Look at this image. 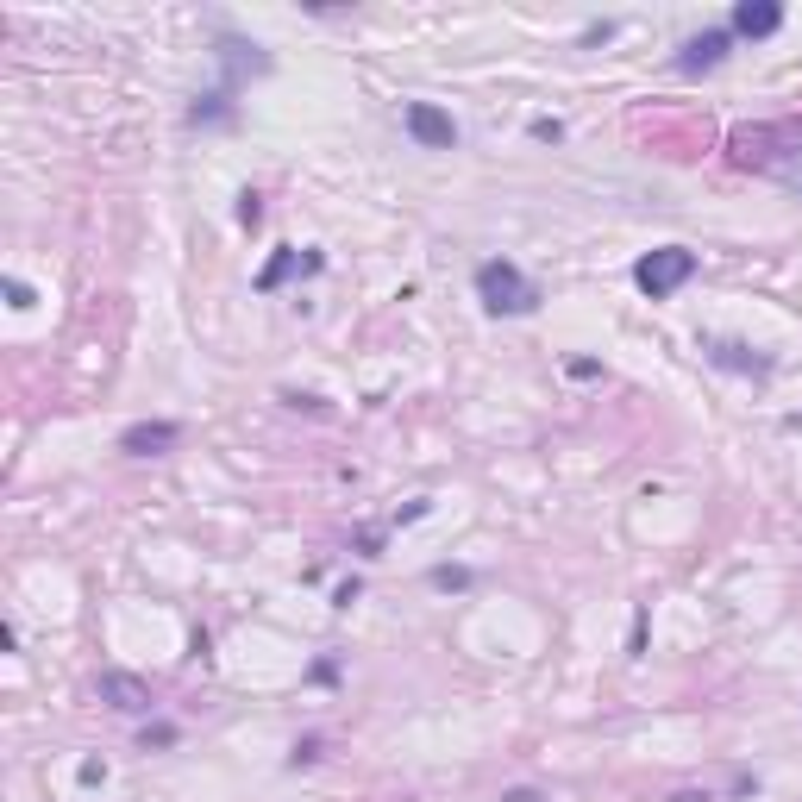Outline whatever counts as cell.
<instances>
[{
    "mask_svg": "<svg viewBox=\"0 0 802 802\" xmlns=\"http://www.w3.org/2000/svg\"><path fill=\"white\" fill-rule=\"evenodd\" d=\"M727 157L740 170L765 176L777 188L802 195V120H759V126H734L727 132Z\"/></svg>",
    "mask_w": 802,
    "mask_h": 802,
    "instance_id": "obj_1",
    "label": "cell"
},
{
    "mask_svg": "<svg viewBox=\"0 0 802 802\" xmlns=\"http://www.w3.org/2000/svg\"><path fill=\"white\" fill-rule=\"evenodd\" d=\"M477 301H483V314H495V320H521V314H533L546 295H539V282H533L521 264L489 257V264H477Z\"/></svg>",
    "mask_w": 802,
    "mask_h": 802,
    "instance_id": "obj_2",
    "label": "cell"
},
{
    "mask_svg": "<svg viewBox=\"0 0 802 802\" xmlns=\"http://www.w3.org/2000/svg\"><path fill=\"white\" fill-rule=\"evenodd\" d=\"M696 270H702V257L690 245H658V251H646L640 264H633V289L652 295V301H671Z\"/></svg>",
    "mask_w": 802,
    "mask_h": 802,
    "instance_id": "obj_3",
    "label": "cell"
},
{
    "mask_svg": "<svg viewBox=\"0 0 802 802\" xmlns=\"http://www.w3.org/2000/svg\"><path fill=\"white\" fill-rule=\"evenodd\" d=\"M401 126H408V138L420 151H458V120L433 101H408L401 107Z\"/></svg>",
    "mask_w": 802,
    "mask_h": 802,
    "instance_id": "obj_4",
    "label": "cell"
},
{
    "mask_svg": "<svg viewBox=\"0 0 802 802\" xmlns=\"http://www.w3.org/2000/svg\"><path fill=\"white\" fill-rule=\"evenodd\" d=\"M727 51H734V32H727V26H709V32H696V38L677 44L671 69H677V76H709V69L727 63Z\"/></svg>",
    "mask_w": 802,
    "mask_h": 802,
    "instance_id": "obj_5",
    "label": "cell"
},
{
    "mask_svg": "<svg viewBox=\"0 0 802 802\" xmlns=\"http://www.w3.org/2000/svg\"><path fill=\"white\" fill-rule=\"evenodd\" d=\"M94 696H101L107 709H120V715H151L157 709L151 683L132 677V671H101V677H94Z\"/></svg>",
    "mask_w": 802,
    "mask_h": 802,
    "instance_id": "obj_6",
    "label": "cell"
},
{
    "mask_svg": "<svg viewBox=\"0 0 802 802\" xmlns=\"http://www.w3.org/2000/svg\"><path fill=\"white\" fill-rule=\"evenodd\" d=\"M696 345L715 370H734V376H771L777 370V358H765V351L746 345V339H696Z\"/></svg>",
    "mask_w": 802,
    "mask_h": 802,
    "instance_id": "obj_7",
    "label": "cell"
},
{
    "mask_svg": "<svg viewBox=\"0 0 802 802\" xmlns=\"http://www.w3.org/2000/svg\"><path fill=\"white\" fill-rule=\"evenodd\" d=\"M320 270H326V257H320V251H295V245H282V251L270 257V264L257 270V295H276L282 282H295V276H320Z\"/></svg>",
    "mask_w": 802,
    "mask_h": 802,
    "instance_id": "obj_8",
    "label": "cell"
},
{
    "mask_svg": "<svg viewBox=\"0 0 802 802\" xmlns=\"http://www.w3.org/2000/svg\"><path fill=\"white\" fill-rule=\"evenodd\" d=\"M176 439H182L176 420H138V427L120 433V452L126 458H163V452H176Z\"/></svg>",
    "mask_w": 802,
    "mask_h": 802,
    "instance_id": "obj_9",
    "label": "cell"
},
{
    "mask_svg": "<svg viewBox=\"0 0 802 802\" xmlns=\"http://www.w3.org/2000/svg\"><path fill=\"white\" fill-rule=\"evenodd\" d=\"M777 26H784V7H777V0H740V7L727 13V32L734 38H771Z\"/></svg>",
    "mask_w": 802,
    "mask_h": 802,
    "instance_id": "obj_10",
    "label": "cell"
},
{
    "mask_svg": "<svg viewBox=\"0 0 802 802\" xmlns=\"http://www.w3.org/2000/svg\"><path fill=\"white\" fill-rule=\"evenodd\" d=\"M427 583H433V589H470L477 577H470L464 564H433V577H427Z\"/></svg>",
    "mask_w": 802,
    "mask_h": 802,
    "instance_id": "obj_11",
    "label": "cell"
},
{
    "mask_svg": "<svg viewBox=\"0 0 802 802\" xmlns=\"http://www.w3.org/2000/svg\"><path fill=\"white\" fill-rule=\"evenodd\" d=\"M257 220H264V195H257V188H245V195H239V226L251 232Z\"/></svg>",
    "mask_w": 802,
    "mask_h": 802,
    "instance_id": "obj_12",
    "label": "cell"
},
{
    "mask_svg": "<svg viewBox=\"0 0 802 802\" xmlns=\"http://www.w3.org/2000/svg\"><path fill=\"white\" fill-rule=\"evenodd\" d=\"M320 746H326L320 734H308V740H295V752H289V771H301V765H314V759H320Z\"/></svg>",
    "mask_w": 802,
    "mask_h": 802,
    "instance_id": "obj_13",
    "label": "cell"
},
{
    "mask_svg": "<svg viewBox=\"0 0 802 802\" xmlns=\"http://www.w3.org/2000/svg\"><path fill=\"white\" fill-rule=\"evenodd\" d=\"M138 740H145V752H151V746H176L182 734H176L170 721H151V727H145V734H138Z\"/></svg>",
    "mask_w": 802,
    "mask_h": 802,
    "instance_id": "obj_14",
    "label": "cell"
},
{
    "mask_svg": "<svg viewBox=\"0 0 802 802\" xmlns=\"http://www.w3.org/2000/svg\"><path fill=\"white\" fill-rule=\"evenodd\" d=\"M351 546H358L364 558H376V552H383V527H358V539H351Z\"/></svg>",
    "mask_w": 802,
    "mask_h": 802,
    "instance_id": "obj_15",
    "label": "cell"
},
{
    "mask_svg": "<svg viewBox=\"0 0 802 802\" xmlns=\"http://www.w3.org/2000/svg\"><path fill=\"white\" fill-rule=\"evenodd\" d=\"M527 132L539 138V145H558V138H564V120H533Z\"/></svg>",
    "mask_w": 802,
    "mask_h": 802,
    "instance_id": "obj_16",
    "label": "cell"
},
{
    "mask_svg": "<svg viewBox=\"0 0 802 802\" xmlns=\"http://www.w3.org/2000/svg\"><path fill=\"white\" fill-rule=\"evenodd\" d=\"M7 301H13V308H32L38 295H32V282H19V276H7Z\"/></svg>",
    "mask_w": 802,
    "mask_h": 802,
    "instance_id": "obj_17",
    "label": "cell"
},
{
    "mask_svg": "<svg viewBox=\"0 0 802 802\" xmlns=\"http://www.w3.org/2000/svg\"><path fill=\"white\" fill-rule=\"evenodd\" d=\"M282 401H289V408H308V414H326V401H320V395H295V389H282Z\"/></svg>",
    "mask_w": 802,
    "mask_h": 802,
    "instance_id": "obj_18",
    "label": "cell"
},
{
    "mask_svg": "<svg viewBox=\"0 0 802 802\" xmlns=\"http://www.w3.org/2000/svg\"><path fill=\"white\" fill-rule=\"evenodd\" d=\"M358 596H364V583L351 577V583H339V589H333V608H351V602H358Z\"/></svg>",
    "mask_w": 802,
    "mask_h": 802,
    "instance_id": "obj_19",
    "label": "cell"
},
{
    "mask_svg": "<svg viewBox=\"0 0 802 802\" xmlns=\"http://www.w3.org/2000/svg\"><path fill=\"white\" fill-rule=\"evenodd\" d=\"M420 514H433V502H427V495H420V502H408V508H401V514H395V527H408V521H420Z\"/></svg>",
    "mask_w": 802,
    "mask_h": 802,
    "instance_id": "obj_20",
    "label": "cell"
},
{
    "mask_svg": "<svg viewBox=\"0 0 802 802\" xmlns=\"http://www.w3.org/2000/svg\"><path fill=\"white\" fill-rule=\"evenodd\" d=\"M76 777H82V784H107V765H101V759H82Z\"/></svg>",
    "mask_w": 802,
    "mask_h": 802,
    "instance_id": "obj_21",
    "label": "cell"
},
{
    "mask_svg": "<svg viewBox=\"0 0 802 802\" xmlns=\"http://www.w3.org/2000/svg\"><path fill=\"white\" fill-rule=\"evenodd\" d=\"M571 376H577V383H589V376H602V364H596V358H577V364H571Z\"/></svg>",
    "mask_w": 802,
    "mask_h": 802,
    "instance_id": "obj_22",
    "label": "cell"
},
{
    "mask_svg": "<svg viewBox=\"0 0 802 802\" xmlns=\"http://www.w3.org/2000/svg\"><path fill=\"white\" fill-rule=\"evenodd\" d=\"M502 802H546V796H539V790H508Z\"/></svg>",
    "mask_w": 802,
    "mask_h": 802,
    "instance_id": "obj_23",
    "label": "cell"
},
{
    "mask_svg": "<svg viewBox=\"0 0 802 802\" xmlns=\"http://www.w3.org/2000/svg\"><path fill=\"white\" fill-rule=\"evenodd\" d=\"M671 802H709V790H677Z\"/></svg>",
    "mask_w": 802,
    "mask_h": 802,
    "instance_id": "obj_24",
    "label": "cell"
}]
</instances>
